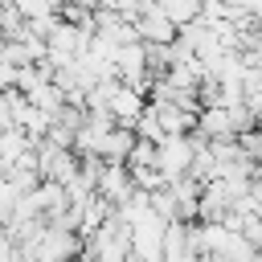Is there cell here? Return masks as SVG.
I'll use <instances>...</instances> for the list:
<instances>
[{
  "instance_id": "1",
  "label": "cell",
  "mask_w": 262,
  "mask_h": 262,
  "mask_svg": "<svg viewBox=\"0 0 262 262\" xmlns=\"http://www.w3.org/2000/svg\"><path fill=\"white\" fill-rule=\"evenodd\" d=\"M201 143H205V139H201L196 131H188V135H168V139L160 143V160H156V168L168 176V184L192 176V164H196V156H201Z\"/></svg>"
}]
</instances>
